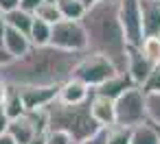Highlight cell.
Listing matches in <instances>:
<instances>
[{
  "label": "cell",
  "instance_id": "1",
  "mask_svg": "<svg viewBox=\"0 0 160 144\" xmlns=\"http://www.w3.org/2000/svg\"><path fill=\"white\" fill-rule=\"evenodd\" d=\"M86 53H68L53 46H33L24 57L0 68V79L13 87H46L62 85L72 79Z\"/></svg>",
  "mask_w": 160,
  "mask_h": 144
},
{
  "label": "cell",
  "instance_id": "2",
  "mask_svg": "<svg viewBox=\"0 0 160 144\" xmlns=\"http://www.w3.org/2000/svg\"><path fill=\"white\" fill-rule=\"evenodd\" d=\"M88 37V55L105 57L114 63L118 72H127V53L129 44L125 39V31L118 18V2L101 0L90 7L81 20Z\"/></svg>",
  "mask_w": 160,
  "mask_h": 144
},
{
  "label": "cell",
  "instance_id": "3",
  "mask_svg": "<svg viewBox=\"0 0 160 144\" xmlns=\"http://www.w3.org/2000/svg\"><path fill=\"white\" fill-rule=\"evenodd\" d=\"M46 111H48V120H51L48 133H64L75 144H83L86 140H90L92 135H97L103 129L92 116L90 100H86L81 105H64V103L55 100L46 107Z\"/></svg>",
  "mask_w": 160,
  "mask_h": 144
},
{
  "label": "cell",
  "instance_id": "4",
  "mask_svg": "<svg viewBox=\"0 0 160 144\" xmlns=\"http://www.w3.org/2000/svg\"><path fill=\"white\" fill-rule=\"evenodd\" d=\"M116 103V124L134 129L138 124L149 122L147 120V94L142 87H132L127 90Z\"/></svg>",
  "mask_w": 160,
  "mask_h": 144
},
{
  "label": "cell",
  "instance_id": "5",
  "mask_svg": "<svg viewBox=\"0 0 160 144\" xmlns=\"http://www.w3.org/2000/svg\"><path fill=\"white\" fill-rule=\"evenodd\" d=\"M114 74H118V70L114 68L112 61H108L105 57L99 55H88L81 59V63L75 70V79H79L81 83H86L90 90H97L99 85H103L105 81H110Z\"/></svg>",
  "mask_w": 160,
  "mask_h": 144
},
{
  "label": "cell",
  "instance_id": "6",
  "mask_svg": "<svg viewBox=\"0 0 160 144\" xmlns=\"http://www.w3.org/2000/svg\"><path fill=\"white\" fill-rule=\"evenodd\" d=\"M51 46L59 48V50H68V53H86L88 37H86L83 24L75 22V20H62V22H57L53 26Z\"/></svg>",
  "mask_w": 160,
  "mask_h": 144
},
{
  "label": "cell",
  "instance_id": "7",
  "mask_svg": "<svg viewBox=\"0 0 160 144\" xmlns=\"http://www.w3.org/2000/svg\"><path fill=\"white\" fill-rule=\"evenodd\" d=\"M118 18L125 31V39L129 48H142L145 31H142V11L140 0H118Z\"/></svg>",
  "mask_w": 160,
  "mask_h": 144
},
{
  "label": "cell",
  "instance_id": "8",
  "mask_svg": "<svg viewBox=\"0 0 160 144\" xmlns=\"http://www.w3.org/2000/svg\"><path fill=\"white\" fill-rule=\"evenodd\" d=\"M158 63H153L140 48H129V53H127V74L134 81V85L142 87Z\"/></svg>",
  "mask_w": 160,
  "mask_h": 144
},
{
  "label": "cell",
  "instance_id": "9",
  "mask_svg": "<svg viewBox=\"0 0 160 144\" xmlns=\"http://www.w3.org/2000/svg\"><path fill=\"white\" fill-rule=\"evenodd\" d=\"M24 100L27 111L33 109H46L51 103L57 100L59 96V85H46V87H18Z\"/></svg>",
  "mask_w": 160,
  "mask_h": 144
},
{
  "label": "cell",
  "instance_id": "10",
  "mask_svg": "<svg viewBox=\"0 0 160 144\" xmlns=\"http://www.w3.org/2000/svg\"><path fill=\"white\" fill-rule=\"evenodd\" d=\"M90 96H92V90H90L86 83H81L79 79L72 77V79H68L66 83L59 85V96H57V100L64 103V105H81V103L90 100Z\"/></svg>",
  "mask_w": 160,
  "mask_h": 144
},
{
  "label": "cell",
  "instance_id": "11",
  "mask_svg": "<svg viewBox=\"0 0 160 144\" xmlns=\"http://www.w3.org/2000/svg\"><path fill=\"white\" fill-rule=\"evenodd\" d=\"M132 87H136L134 85V81L129 79V74L127 72H118V74H114L110 81H105L103 85H99L97 90H92V94H97V96H105V98H110V100H118L127 90H132Z\"/></svg>",
  "mask_w": 160,
  "mask_h": 144
},
{
  "label": "cell",
  "instance_id": "12",
  "mask_svg": "<svg viewBox=\"0 0 160 144\" xmlns=\"http://www.w3.org/2000/svg\"><path fill=\"white\" fill-rule=\"evenodd\" d=\"M90 109H92V116L94 120L103 127V129H110L116 124V103L105 98V96H97L92 94L90 98Z\"/></svg>",
  "mask_w": 160,
  "mask_h": 144
},
{
  "label": "cell",
  "instance_id": "13",
  "mask_svg": "<svg viewBox=\"0 0 160 144\" xmlns=\"http://www.w3.org/2000/svg\"><path fill=\"white\" fill-rule=\"evenodd\" d=\"M142 31L147 37H160V0H140Z\"/></svg>",
  "mask_w": 160,
  "mask_h": 144
},
{
  "label": "cell",
  "instance_id": "14",
  "mask_svg": "<svg viewBox=\"0 0 160 144\" xmlns=\"http://www.w3.org/2000/svg\"><path fill=\"white\" fill-rule=\"evenodd\" d=\"M31 48H33V44H31L29 35H24V33H20V31H16V29H9V31H7V37H5V50H7L13 59L24 57Z\"/></svg>",
  "mask_w": 160,
  "mask_h": 144
},
{
  "label": "cell",
  "instance_id": "15",
  "mask_svg": "<svg viewBox=\"0 0 160 144\" xmlns=\"http://www.w3.org/2000/svg\"><path fill=\"white\" fill-rule=\"evenodd\" d=\"M7 133H9L18 144H29L35 135H40V133L33 129V124L27 120V116H22V118H18V120H11Z\"/></svg>",
  "mask_w": 160,
  "mask_h": 144
},
{
  "label": "cell",
  "instance_id": "16",
  "mask_svg": "<svg viewBox=\"0 0 160 144\" xmlns=\"http://www.w3.org/2000/svg\"><path fill=\"white\" fill-rule=\"evenodd\" d=\"M2 107H5V111H7L9 120H18V118H22V116L27 114V107H24L22 94H20V90L13 87V85H9V94H7Z\"/></svg>",
  "mask_w": 160,
  "mask_h": 144
},
{
  "label": "cell",
  "instance_id": "17",
  "mask_svg": "<svg viewBox=\"0 0 160 144\" xmlns=\"http://www.w3.org/2000/svg\"><path fill=\"white\" fill-rule=\"evenodd\" d=\"M5 20H7L9 29H16V31H20V33H24V35H29V33H31V29H33L35 16H31V13L22 11V9H16V11L7 13V16H5Z\"/></svg>",
  "mask_w": 160,
  "mask_h": 144
},
{
  "label": "cell",
  "instance_id": "18",
  "mask_svg": "<svg viewBox=\"0 0 160 144\" xmlns=\"http://www.w3.org/2000/svg\"><path fill=\"white\" fill-rule=\"evenodd\" d=\"M59 11H62V18L64 20H75V22H81L88 7L81 2V0H55Z\"/></svg>",
  "mask_w": 160,
  "mask_h": 144
},
{
  "label": "cell",
  "instance_id": "19",
  "mask_svg": "<svg viewBox=\"0 0 160 144\" xmlns=\"http://www.w3.org/2000/svg\"><path fill=\"white\" fill-rule=\"evenodd\" d=\"M51 35H53V26L35 18V22H33V29H31V33H29V39H31V44H33V46H38V48L51 46Z\"/></svg>",
  "mask_w": 160,
  "mask_h": 144
},
{
  "label": "cell",
  "instance_id": "20",
  "mask_svg": "<svg viewBox=\"0 0 160 144\" xmlns=\"http://www.w3.org/2000/svg\"><path fill=\"white\" fill-rule=\"evenodd\" d=\"M132 144H160L158 140V131L151 122L138 124L132 129Z\"/></svg>",
  "mask_w": 160,
  "mask_h": 144
},
{
  "label": "cell",
  "instance_id": "21",
  "mask_svg": "<svg viewBox=\"0 0 160 144\" xmlns=\"http://www.w3.org/2000/svg\"><path fill=\"white\" fill-rule=\"evenodd\" d=\"M35 18L38 20H42V22H46V24H51V26H55L57 22H62L64 18H62V11H59V7H57V2L53 0H44V2L40 5V9L35 11Z\"/></svg>",
  "mask_w": 160,
  "mask_h": 144
},
{
  "label": "cell",
  "instance_id": "22",
  "mask_svg": "<svg viewBox=\"0 0 160 144\" xmlns=\"http://www.w3.org/2000/svg\"><path fill=\"white\" fill-rule=\"evenodd\" d=\"M108 144H132V129L127 127H110L108 129Z\"/></svg>",
  "mask_w": 160,
  "mask_h": 144
},
{
  "label": "cell",
  "instance_id": "23",
  "mask_svg": "<svg viewBox=\"0 0 160 144\" xmlns=\"http://www.w3.org/2000/svg\"><path fill=\"white\" fill-rule=\"evenodd\" d=\"M147 120L160 127V94H147Z\"/></svg>",
  "mask_w": 160,
  "mask_h": 144
},
{
  "label": "cell",
  "instance_id": "24",
  "mask_svg": "<svg viewBox=\"0 0 160 144\" xmlns=\"http://www.w3.org/2000/svg\"><path fill=\"white\" fill-rule=\"evenodd\" d=\"M140 50H142L153 63H160V37H147Z\"/></svg>",
  "mask_w": 160,
  "mask_h": 144
},
{
  "label": "cell",
  "instance_id": "25",
  "mask_svg": "<svg viewBox=\"0 0 160 144\" xmlns=\"http://www.w3.org/2000/svg\"><path fill=\"white\" fill-rule=\"evenodd\" d=\"M142 90H145V94H160V63L153 68V72L149 74V79L142 85Z\"/></svg>",
  "mask_w": 160,
  "mask_h": 144
},
{
  "label": "cell",
  "instance_id": "26",
  "mask_svg": "<svg viewBox=\"0 0 160 144\" xmlns=\"http://www.w3.org/2000/svg\"><path fill=\"white\" fill-rule=\"evenodd\" d=\"M42 2H44V0H20V9L27 11V13H31V16H35V11L40 9Z\"/></svg>",
  "mask_w": 160,
  "mask_h": 144
},
{
  "label": "cell",
  "instance_id": "27",
  "mask_svg": "<svg viewBox=\"0 0 160 144\" xmlns=\"http://www.w3.org/2000/svg\"><path fill=\"white\" fill-rule=\"evenodd\" d=\"M16 9H20V0H0V11H2L5 16L16 11Z\"/></svg>",
  "mask_w": 160,
  "mask_h": 144
},
{
  "label": "cell",
  "instance_id": "28",
  "mask_svg": "<svg viewBox=\"0 0 160 144\" xmlns=\"http://www.w3.org/2000/svg\"><path fill=\"white\" fill-rule=\"evenodd\" d=\"M48 144H75V142L64 133H48Z\"/></svg>",
  "mask_w": 160,
  "mask_h": 144
},
{
  "label": "cell",
  "instance_id": "29",
  "mask_svg": "<svg viewBox=\"0 0 160 144\" xmlns=\"http://www.w3.org/2000/svg\"><path fill=\"white\" fill-rule=\"evenodd\" d=\"M83 144H108V129H101L97 135H92V137L86 140Z\"/></svg>",
  "mask_w": 160,
  "mask_h": 144
},
{
  "label": "cell",
  "instance_id": "30",
  "mask_svg": "<svg viewBox=\"0 0 160 144\" xmlns=\"http://www.w3.org/2000/svg\"><path fill=\"white\" fill-rule=\"evenodd\" d=\"M9 116H7V111H5V107H0V135H5L7 133V129H9Z\"/></svg>",
  "mask_w": 160,
  "mask_h": 144
},
{
  "label": "cell",
  "instance_id": "31",
  "mask_svg": "<svg viewBox=\"0 0 160 144\" xmlns=\"http://www.w3.org/2000/svg\"><path fill=\"white\" fill-rule=\"evenodd\" d=\"M7 31H9V24H7V20H5V16H2V18H0V48H5Z\"/></svg>",
  "mask_w": 160,
  "mask_h": 144
},
{
  "label": "cell",
  "instance_id": "32",
  "mask_svg": "<svg viewBox=\"0 0 160 144\" xmlns=\"http://www.w3.org/2000/svg\"><path fill=\"white\" fill-rule=\"evenodd\" d=\"M7 94H9V85L0 79V107L5 105V98H7Z\"/></svg>",
  "mask_w": 160,
  "mask_h": 144
},
{
  "label": "cell",
  "instance_id": "33",
  "mask_svg": "<svg viewBox=\"0 0 160 144\" xmlns=\"http://www.w3.org/2000/svg\"><path fill=\"white\" fill-rule=\"evenodd\" d=\"M9 61H13V57L5 50V48H0V68H2V66H7Z\"/></svg>",
  "mask_w": 160,
  "mask_h": 144
},
{
  "label": "cell",
  "instance_id": "34",
  "mask_svg": "<svg viewBox=\"0 0 160 144\" xmlns=\"http://www.w3.org/2000/svg\"><path fill=\"white\" fill-rule=\"evenodd\" d=\"M29 144H48V133H44V135H35Z\"/></svg>",
  "mask_w": 160,
  "mask_h": 144
},
{
  "label": "cell",
  "instance_id": "35",
  "mask_svg": "<svg viewBox=\"0 0 160 144\" xmlns=\"http://www.w3.org/2000/svg\"><path fill=\"white\" fill-rule=\"evenodd\" d=\"M0 144H18V142H16L9 133H5V135H0Z\"/></svg>",
  "mask_w": 160,
  "mask_h": 144
},
{
  "label": "cell",
  "instance_id": "36",
  "mask_svg": "<svg viewBox=\"0 0 160 144\" xmlns=\"http://www.w3.org/2000/svg\"><path fill=\"white\" fill-rule=\"evenodd\" d=\"M81 2H83V5H86V7L90 9V7H94L97 2H101V0H81Z\"/></svg>",
  "mask_w": 160,
  "mask_h": 144
},
{
  "label": "cell",
  "instance_id": "37",
  "mask_svg": "<svg viewBox=\"0 0 160 144\" xmlns=\"http://www.w3.org/2000/svg\"><path fill=\"white\" fill-rule=\"evenodd\" d=\"M153 127H156V131H158V140H160V127H158V124H153Z\"/></svg>",
  "mask_w": 160,
  "mask_h": 144
},
{
  "label": "cell",
  "instance_id": "38",
  "mask_svg": "<svg viewBox=\"0 0 160 144\" xmlns=\"http://www.w3.org/2000/svg\"><path fill=\"white\" fill-rule=\"evenodd\" d=\"M2 16H5V13H2V11H0V18H2Z\"/></svg>",
  "mask_w": 160,
  "mask_h": 144
},
{
  "label": "cell",
  "instance_id": "39",
  "mask_svg": "<svg viewBox=\"0 0 160 144\" xmlns=\"http://www.w3.org/2000/svg\"><path fill=\"white\" fill-rule=\"evenodd\" d=\"M114 2H118V0H114Z\"/></svg>",
  "mask_w": 160,
  "mask_h": 144
},
{
  "label": "cell",
  "instance_id": "40",
  "mask_svg": "<svg viewBox=\"0 0 160 144\" xmlns=\"http://www.w3.org/2000/svg\"><path fill=\"white\" fill-rule=\"evenodd\" d=\"M51 2H53V0H51Z\"/></svg>",
  "mask_w": 160,
  "mask_h": 144
}]
</instances>
